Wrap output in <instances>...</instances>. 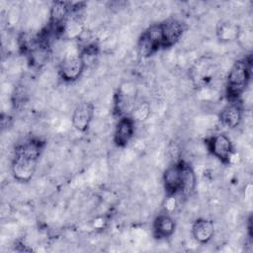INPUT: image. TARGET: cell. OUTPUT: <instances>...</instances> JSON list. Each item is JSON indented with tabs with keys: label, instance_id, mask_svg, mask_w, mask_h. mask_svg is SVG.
<instances>
[{
	"label": "cell",
	"instance_id": "6da1fadb",
	"mask_svg": "<svg viewBox=\"0 0 253 253\" xmlns=\"http://www.w3.org/2000/svg\"><path fill=\"white\" fill-rule=\"evenodd\" d=\"M43 146L44 142L36 138L17 146L11 163V172L17 181L26 183L33 178Z\"/></svg>",
	"mask_w": 253,
	"mask_h": 253
},
{
	"label": "cell",
	"instance_id": "7a4b0ae2",
	"mask_svg": "<svg viewBox=\"0 0 253 253\" xmlns=\"http://www.w3.org/2000/svg\"><path fill=\"white\" fill-rule=\"evenodd\" d=\"M163 184L167 196H187L195 189L196 174L188 163L178 161L165 170Z\"/></svg>",
	"mask_w": 253,
	"mask_h": 253
},
{
	"label": "cell",
	"instance_id": "3957f363",
	"mask_svg": "<svg viewBox=\"0 0 253 253\" xmlns=\"http://www.w3.org/2000/svg\"><path fill=\"white\" fill-rule=\"evenodd\" d=\"M251 62L250 56L237 60L228 72L226 92L232 103H236L248 86L251 77Z\"/></svg>",
	"mask_w": 253,
	"mask_h": 253
},
{
	"label": "cell",
	"instance_id": "277c9868",
	"mask_svg": "<svg viewBox=\"0 0 253 253\" xmlns=\"http://www.w3.org/2000/svg\"><path fill=\"white\" fill-rule=\"evenodd\" d=\"M85 64L83 62L80 49L71 47L66 50L63 58L59 64V76L65 82H73L79 79Z\"/></svg>",
	"mask_w": 253,
	"mask_h": 253
},
{
	"label": "cell",
	"instance_id": "5b68a950",
	"mask_svg": "<svg viewBox=\"0 0 253 253\" xmlns=\"http://www.w3.org/2000/svg\"><path fill=\"white\" fill-rule=\"evenodd\" d=\"M207 146L209 151L223 164H230L232 158L235 155L233 150V144L229 136L225 133L219 132L211 135L207 140Z\"/></svg>",
	"mask_w": 253,
	"mask_h": 253
},
{
	"label": "cell",
	"instance_id": "8992f818",
	"mask_svg": "<svg viewBox=\"0 0 253 253\" xmlns=\"http://www.w3.org/2000/svg\"><path fill=\"white\" fill-rule=\"evenodd\" d=\"M162 48V35L159 24L148 27L139 37L137 49L142 57L151 56L157 50Z\"/></svg>",
	"mask_w": 253,
	"mask_h": 253
},
{
	"label": "cell",
	"instance_id": "52a82bcc",
	"mask_svg": "<svg viewBox=\"0 0 253 253\" xmlns=\"http://www.w3.org/2000/svg\"><path fill=\"white\" fill-rule=\"evenodd\" d=\"M135 87L130 83H125L119 87L115 95L114 109L119 118L131 115L135 105Z\"/></svg>",
	"mask_w": 253,
	"mask_h": 253
},
{
	"label": "cell",
	"instance_id": "ba28073f",
	"mask_svg": "<svg viewBox=\"0 0 253 253\" xmlns=\"http://www.w3.org/2000/svg\"><path fill=\"white\" fill-rule=\"evenodd\" d=\"M95 113V107L93 103L88 101H83L79 103L73 110L71 123L73 127L80 132H85L93 120Z\"/></svg>",
	"mask_w": 253,
	"mask_h": 253
},
{
	"label": "cell",
	"instance_id": "9c48e42d",
	"mask_svg": "<svg viewBox=\"0 0 253 253\" xmlns=\"http://www.w3.org/2000/svg\"><path fill=\"white\" fill-rule=\"evenodd\" d=\"M162 35V47H171L182 38L186 28L185 25L176 19H169L159 23Z\"/></svg>",
	"mask_w": 253,
	"mask_h": 253
},
{
	"label": "cell",
	"instance_id": "30bf717a",
	"mask_svg": "<svg viewBox=\"0 0 253 253\" xmlns=\"http://www.w3.org/2000/svg\"><path fill=\"white\" fill-rule=\"evenodd\" d=\"M135 122L129 116H124L119 118L115 126L113 140L116 146L126 147L134 135Z\"/></svg>",
	"mask_w": 253,
	"mask_h": 253
},
{
	"label": "cell",
	"instance_id": "8fae6325",
	"mask_svg": "<svg viewBox=\"0 0 253 253\" xmlns=\"http://www.w3.org/2000/svg\"><path fill=\"white\" fill-rule=\"evenodd\" d=\"M192 235L200 244L209 243L214 235V224L211 219L198 218L192 225Z\"/></svg>",
	"mask_w": 253,
	"mask_h": 253
},
{
	"label": "cell",
	"instance_id": "7c38bea8",
	"mask_svg": "<svg viewBox=\"0 0 253 253\" xmlns=\"http://www.w3.org/2000/svg\"><path fill=\"white\" fill-rule=\"evenodd\" d=\"M152 228L155 238L165 239L174 233L176 223L169 213H160L154 218Z\"/></svg>",
	"mask_w": 253,
	"mask_h": 253
},
{
	"label": "cell",
	"instance_id": "4fadbf2b",
	"mask_svg": "<svg viewBox=\"0 0 253 253\" xmlns=\"http://www.w3.org/2000/svg\"><path fill=\"white\" fill-rule=\"evenodd\" d=\"M218 118L224 126L235 128L242 121V109L237 103H230L220 111Z\"/></svg>",
	"mask_w": 253,
	"mask_h": 253
},
{
	"label": "cell",
	"instance_id": "5bb4252c",
	"mask_svg": "<svg viewBox=\"0 0 253 253\" xmlns=\"http://www.w3.org/2000/svg\"><path fill=\"white\" fill-rule=\"evenodd\" d=\"M241 29L240 27L231 21H220L216 25L215 35L219 42H230L238 40Z\"/></svg>",
	"mask_w": 253,
	"mask_h": 253
},
{
	"label": "cell",
	"instance_id": "9a60e30c",
	"mask_svg": "<svg viewBox=\"0 0 253 253\" xmlns=\"http://www.w3.org/2000/svg\"><path fill=\"white\" fill-rule=\"evenodd\" d=\"M211 64L207 59H200L192 68V78L200 87H206L207 82L211 79Z\"/></svg>",
	"mask_w": 253,
	"mask_h": 253
},
{
	"label": "cell",
	"instance_id": "2e32d148",
	"mask_svg": "<svg viewBox=\"0 0 253 253\" xmlns=\"http://www.w3.org/2000/svg\"><path fill=\"white\" fill-rule=\"evenodd\" d=\"M150 115V105L143 101L136 103L130 117L134 120V122H144L148 119Z\"/></svg>",
	"mask_w": 253,
	"mask_h": 253
},
{
	"label": "cell",
	"instance_id": "e0dca14e",
	"mask_svg": "<svg viewBox=\"0 0 253 253\" xmlns=\"http://www.w3.org/2000/svg\"><path fill=\"white\" fill-rule=\"evenodd\" d=\"M177 206V200H176V196H167L166 201H165V210L167 212H170L172 211L175 210Z\"/></svg>",
	"mask_w": 253,
	"mask_h": 253
}]
</instances>
